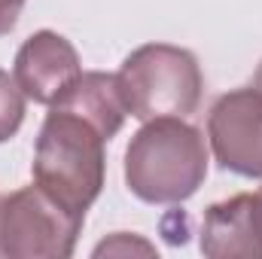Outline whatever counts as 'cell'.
<instances>
[{
    "instance_id": "cell-13",
    "label": "cell",
    "mask_w": 262,
    "mask_h": 259,
    "mask_svg": "<svg viewBox=\"0 0 262 259\" xmlns=\"http://www.w3.org/2000/svg\"><path fill=\"white\" fill-rule=\"evenodd\" d=\"M253 89L262 95V61H259V67H256V76H253Z\"/></svg>"
},
{
    "instance_id": "cell-3",
    "label": "cell",
    "mask_w": 262,
    "mask_h": 259,
    "mask_svg": "<svg viewBox=\"0 0 262 259\" xmlns=\"http://www.w3.org/2000/svg\"><path fill=\"white\" fill-rule=\"evenodd\" d=\"M119 92L128 116L149 122L159 116H192L201 104L204 76L195 52L171 43H146L122 61Z\"/></svg>"
},
{
    "instance_id": "cell-11",
    "label": "cell",
    "mask_w": 262,
    "mask_h": 259,
    "mask_svg": "<svg viewBox=\"0 0 262 259\" xmlns=\"http://www.w3.org/2000/svg\"><path fill=\"white\" fill-rule=\"evenodd\" d=\"M162 235L171 244H186V238H189V217L183 210H174L171 217L162 220Z\"/></svg>"
},
{
    "instance_id": "cell-4",
    "label": "cell",
    "mask_w": 262,
    "mask_h": 259,
    "mask_svg": "<svg viewBox=\"0 0 262 259\" xmlns=\"http://www.w3.org/2000/svg\"><path fill=\"white\" fill-rule=\"evenodd\" d=\"M82 223L85 217L67 210L37 183L0 192V256L67 259L76 250Z\"/></svg>"
},
{
    "instance_id": "cell-14",
    "label": "cell",
    "mask_w": 262,
    "mask_h": 259,
    "mask_svg": "<svg viewBox=\"0 0 262 259\" xmlns=\"http://www.w3.org/2000/svg\"><path fill=\"white\" fill-rule=\"evenodd\" d=\"M259 195H262V189H259Z\"/></svg>"
},
{
    "instance_id": "cell-10",
    "label": "cell",
    "mask_w": 262,
    "mask_h": 259,
    "mask_svg": "<svg viewBox=\"0 0 262 259\" xmlns=\"http://www.w3.org/2000/svg\"><path fill=\"white\" fill-rule=\"evenodd\" d=\"M95 256H134V253H143V256H156V247L137 235H128V232H116L113 238L101 241L95 250Z\"/></svg>"
},
{
    "instance_id": "cell-12",
    "label": "cell",
    "mask_w": 262,
    "mask_h": 259,
    "mask_svg": "<svg viewBox=\"0 0 262 259\" xmlns=\"http://www.w3.org/2000/svg\"><path fill=\"white\" fill-rule=\"evenodd\" d=\"M25 3L28 0H0V37H6L18 25V15H21Z\"/></svg>"
},
{
    "instance_id": "cell-1",
    "label": "cell",
    "mask_w": 262,
    "mask_h": 259,
    "mask_svg": "<svg viewBox=\"0 0 262 259\" xmlns=\"http://www.w3.org/2000/svg\"><path fill=\"white\" fill-rule=\"evenodd\" d=\"M204 134L180 116H159L131 134L125 186L143 204H183L207 180Z\"/></svg>"
},
{
    "instance_id": "cell-9",
    "label": "cell",
    "mask_w": 262,
    "mask_h": 259,
    "mask_svg": "<svg viewBox=\"0 0 262 259\" xmlns=\"http://www.w3.org/2000/svg\"><path fill=\"white\" fill-rule=\"evenodd\" d=\"M25 92L18 89L15 76L0 67V143L12 140L25 122Z\"/></svg>"
},
{
    "instance_id": "cell-2",
    "label": "cell",
    "mask_w": 262,
    "mask_h": 259,
    "mask_svg": "<svg viewBox=\"0 0 262 259\" xmlns=\"http://www.w3.org/2000/svg\"><path fill=\"white\" fill-rule=\"evenodd\" d=\"M107 137L85 116L49 104L34 143V183L58 198L67 210L85 217L98 201L107 174Z\"/></svg>"
},
{
    "instance_id": "cell-5",
    "label": "cell",
    "mask_w": 262,
    "mask_h": 259,
    "mask_svg": "<svg viewBox=\"0 0 262 259\" xmlns=\"http://www.w3.org/2000/svg\"><path fill=\"white\" fill-rule=\"evenodd\" d=\"M207 143L229 174L262 177V95L253 85L220 95L207 110Z\"/></svg>"
},
{
    "instance_id": "cell-8",
    "label": "cell",
    "mask_w": 262,
    "mask_h": 259,
    "mask_svg": "<svg viewBox=\"0 0 262 259\" xmlns=\"http://www.w3.org/2000/svg\"><path fill=\"white\" fill-rule=\"evenodd\" d=\"M52 104L85 116L89 122H95L98 128L104 131L107 140H113L122 131L125 116H128V107H125V98L119 92L116 73H104V70L79 73Z\"/></svg>"
},
{
    "instance_id": "cell-6",
    "label": "cell",
    "mask_w": 262,
    "mask_h": 259,
    "mask_svg": "<svg viewBox=\"0 0 262 259\" xmlns=\"http://www.w3.org/2000/svg\"><path fill=\"white\" fill-rule=\"evenodd\" d=\"M79 73H82V64H79L76 46L64 34L49 31V28L31 34L18 46L15 64H12V76L18 89L25 92V98L34 104H46V107Z\"/></svg>"
},
{
    "instance_id": "cell-7",
    "label": "cell",
    "mask_w": 262,
    "mask_h": 259,
    "mask_svg": "<svg viewBox=\"0 0 262 259\" xmlns=\"http://www.w3.org/2000/svg\"><path fill=\"white\" fill-rule=\"evenodd\" d=\"M198 250L207 259H262V195L213 201L201 220Z\"/></svg>"
}]
</instances>
